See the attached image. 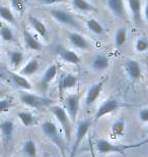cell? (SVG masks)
Masks as SVG:
<instances>
[{"instance_id": "6da1fadb", "label": "cell", "mask_w": 148, "mask_h": 157, "mask_svg": "<svg viewBox=\"0 0 148 157\" xmlns=\"http://www.w3.org/2000/svg\"><path fill=\"white\" fill-rule=\"evenodd\" d=\"M148 143V140L143 141L140 143L135 144H122V145H116L112 144L111 142L106 141V139H99L94 144L96 151L99 152V154H110V153H119V154H124L126 151L130 149H135L142 147L143 145Z\"/></svg>"}, {"instance_id": "7a4b0ae2", "label": "cell", "mask_w": 148, "mask_h": 157, "mask_svg": "<svg viewBox=\"0 0 148 157\" xmlns=\"http://www.w3.org/2000/svg\"><path fill=\"white\" fill-rule=\"evenodd\" d=\"M42 131L47 139H49L57 148L61 151L63 157H65V150H66V141L63 139L58 127L55 122L51 121H46L42 124Z\"/></svg>"}, {"instance_id": "3957f363", "label": "cell", "mask_w": 148, "mask_h": 157, "mask_svg": "<svg viewBox=\"0 0 148 157\" xmlns=\"http://www.w3.org/2000/svg\"><path fill=\"white\" fill-rule=\"evenodd\" d=\"M49 109L52 112V114L55 117V118L59 121V124L63 130V133H64L66 143H67V145H69L71 141V135H72V124H71L72 121L69 117L67 111H66V109L64 107H62L60 105H51Z\"/></svg>"}, {"instance_id": "277c9868", "label": "cell", "mask_w": 148, "mask_h": 157, "mask_svg": "<svg viewBox=\"0 0 148 157\" xmlns=\"http://www.w3.org/2000/svg\"><path fill=\"white\" fill-rule=\"evenodd\" d=\"M20 100L23 104L34 109H45L47 107L49 108L54 103L52 99L39 96L37 94L29 93L27 91H23L20 94Z\"/></svg>"}, {"instance_id": "5b68a950", "label": "cell", "mask_w": 148, "mask_h": 157, "mask_svg": "<svg viewBox=\"0 0 148 157\" xmlns=\"http://www.w3.org/2000/svg\"><path fill=\"white\" fill-rule=\"evenodd\" d=\"M91 125V121L88 119H84V121H81L77 125V130H76V136H75V141L72 145L71 148V152H70V157H75L77 153V150L79 149L80 143L82 142L83 138L86 136L87 133H88L89 128Z\"/></svg>"}, {"instance_id": "8992f818", "label": "cell", "mask_w": 148, "mask_h": 157, "mask_svg": "<svg viewBox=\"0 0 148 157\" xmlns=\"http://www.w3.org/2000/svg\"><path fill=\"white\" fill-rule=\"evenodd\" d=\"M80 100L81 95L78 93L71 94L65 99V109L72 121H75L77 118L78 111H79L80 107Z\"/></svg>"}, {"instance_id": "52a82bcc", "label": "cell", "mask_w": 148, "mask_h": 157, "mask_svg": "<svg viewBox=\"0 0 148 157\" xmlns=\"http://www.w3.org/2000/svg\"><path fill=\"white\" fill-rule=\"evenodd\" d=\"M119 107H120V103L117 99L110 98L108 100H106V101L103 102L102 105L96 109V114H94V121H99V118L106 117V115H108V114L113 113L114 111L118 110Z\"/></svg>"}, {"instance_id": "ba28073f", "label": "cell", "mask_w": 148, "mask_h": 157, "mask_svg": "<svg viewBox=\"0 0 148 157\" xmlns=\"http://www.w3.org/2000/svg\"><path fill=\"white\" fill-rule=\"evenodd\" d=\"M49 14L60 24L66 25V26H71V27H77V23L75 21V18L68 11L64 10V9H59V8L50 9Z\"/></svg>"}, {"instance_id": "9c48e42d", "label": "cell", "mask_w": 148, "mask_h": 157, "mask_svg": "<svg viewBox=\"0 0 148 157\" xmlns=\"http://www.w3.org/2000/svg\"><path fill=\"white\" fill-rule=\"evenodd\" d=\"M14 122L11 119H3L0 121V135L5 146L10 144L14 135Z\"/></svg>"}, {"instance_id": "30bf717a", "label": "cell", "mask_w": 148, "mask_h": 157, "mask_svg": "<svg viewBox=\"0 0 148 157\" xmlns=\"http://www.w3.org/2000/svg\"><path fill=\"white\" fill-rule=\"evenodd\" d=\"M69 41L71 45L74 46L75 48H78L80 50H89L91 48V44L83 35L77 32H70L69 33Z\"/></svg>"}, {"instance_id": "8fae6325", "label": "cell", "mask_w": 148, "mask_h": 157, "mask_svg": "<svg viewBox=\"0 0 148 157\" xmlns=\"http://www.w3.org/2000/svg\"><path fill=\"white\" fill-rule=\"evenodd\" d=\"M103 88V82H97V83H94L90 86L85 96V105L86 106H90L91 104H93L94 102L99 99V95L102 94Z\"/></svg>"}, {"instance_id": "7c38bea8", "label": "cell", "mask_w": 148, "mask_h": 157, "mask_svg": "<svg viewBox=\"0 0 148 157\" xmlns=\"http://www.w3.org/2000/svg\"><path fill=\"white\" fill-rule=\"evenodd\" d=\"M125 70L128 77L132 81L139 80L142 76V68H141V65L137 60H133V59L128 60L125 64Z\"/></svg>"}, {"instance_id": "4fadbf2b", "label": "cell", "mask_w": 148, "mask_h": 157, "mask_svg": "<svg viewBox=\"0 0 148 157\" xmlns=\"http://www.w3.org/2000/svg\"><path fill=\"white\" fill-rule=\"evenodd\" d=\"M78 78L75 75L72 74H64L61 76L59 81V90L60 93H63L64 91L72 89L77 85Z\"/></svg>"}, {"instance_id": "5bb4252c", "label": "cell", "mask_w": 148, "mask_h": 157, "mask_svg": "<svg viewBox=\"0 0 148 157\" xmlns=\"http://www.w3.org/2000/svg\"><path fill=\"white\" fill-rule=\"evenodd\" d=\"M108 2V7L112 13L120 18L126 17V11L123 0H106Z\"/></svg>"}, {"instance_id": "9a60e30c", "label": "cell", "mask_w": 148, "mask_h": 157, "mask_svg": "<svg viewBox=\"0 0 148 157\" xmlns=\"http://www.w3.org/2000/svg\"><path fill=\"white\" fill-rule=\"evenodd\" d=\"M10 78L13 84L20 89L23 90V91H30L31 90V84L30 83V81L27 80V77L21 76L20 74L17 73H10Z\"/></svg>"}, {"instance_id": "2e32d148", "label": "cell", "mask_w": 148, "mask_h": 157, "mask_svg": "<svg viewBox=\"0 0 148 157\" xmlns=\"http://www.w3.org/2000/svg\"><path fill=\"white\" fill-rule=\"evenodd\" d=\"M23 42H24V45L27 46V48L34 50V51H39V50L42 49L41 43L34 38V35L29 30L23 31Z\"/></svg>"}, {"instance_id": "e0dca14e", "label": "cell", "mask_w": 148, "mask_h": 157, "mask_svg": "<svg viewBox=\"0 0 148 157\" xmlns=\"http://www.w3.org/2000/svg\"><path fill=\"white\" fill-rule=\"evenodd\" d=\"M59 56L63 61L70 64H78L80 63V57L76 52L70 49H63L59 52Z\"/></svg>"}, {"instance_id": "ac0fdd59", "label": "cell", "mask_w": 148, "mask_h": 157, "mask_svg": "<svg viewBox=\"0 0 148 157\" xmlns=\"http://www.w3.org/2000/svg\"><path fill=\"white\" fill-rule=\"evenodd\" d=\"M40 68V62L37 58H31V60H29L27 62V64L21 68L20 71V73L21 76L24 77H29L31 76V75L36 74Z\"/></svg>"}, {"instance_id": "d6986e66", "label": "cell", "mask_w": 148, "mask_h": 157, "mask_svg": "<svg viewBox=\"0 0 148 157\" xmlns=\"http://www.w3.org/2000/svg\"><path fill=\"white\" fill-rule=\"evenodd\" d=\"M72 6L80 12H93L97 10L96 6L87 0H72Z\"/></svg>"}, {"instance_id": "ffe728a7", "label": "cell", "mask_w": 148, "mask_h": 157, "mask_svg": "<svg viewBox=\"0 0 148 157\" xmlns=\"http://www.w3.org/2000/svg\"><path fill=\"white\" fill-rule=\"evenodd\" d=\"M128 4L132 11L135 23H140L141 14H142V2L141 0H128Z\"/></svg>"}, {"instance_id": "44dd1931", "label": "cell", "mask_w": 148, "mask_h": 157, "mask_svg": "<svg viewBox=\"0 0 148 157\" xmlns=\"http://www.w3.org/2000/svg\"><path fill=\"white\" fill-rule=\"evenodd\" d=\"M57 74H58V67H57V64L53 63V64L50 65V67H47V70L45 71V73H44L43 78H42L43 86L47 87L52 81H54V78L57 77Z\"/></svg>"}, {"instance_id": "7402d4cb", "label": "cell", "mask_w": 148, "mask_h": 157, "mask_svg": "<svg viewBox=\"0 0 148 157\" xmlns=\"http://www.w3.org/2000/svg\"><path fill=\"white\" fill-rule=\"evenodd\" d=\"M109 58L103 54H97L92 60V67L96 71H103L109 67Z\"/></svg>"}, {"instance_id": "603a6c76", "label": "cell", "mask_w": 148, "mask_h": 157, "mask_svg": "<svg viewBox=\"0 0 148 157\" xmlns=\"http://www.w3.org/2000/svg\"><path fill=\"white\" fill-rule=\"evenodd\" d=\"M29 21H30L31 26L33 27V29L36 31V32L39 34L40 36L46 37L48 30H47L46 25L44 24L42 21L39 20V18L36 17H29Z\"/></svg>"}, {"instance_id": "cb8c5ba5", "label": "cell", "mask_w": 148, "mask_h": 157, "mask_svg": "<svg viewBox=\"0 0 148 157\" xmlns=\"http://www.w3.org/2000/svg\"><path fill=\"white\" fill-rule=\"evenodd\" d=\"M23 153L27 157H37L38 148L34 140H27L23 144Z\"/></svg>"}, {"instance_id": "d4e9b609", "label": "cell", "mask_w": 148, "mask_h": 157, "mask_svg": "<svg viewBox=\"0 0 148 157\" xmlns=\"http://www.w3.org/2000/svg\"><path fill=\"white\" fill-rule=\"evenodd\" d=\"M126 131V122L123 118L118 119L117 121H115L114 124H112L111 128V135L114 136L115 138H119L124 136Z\"/></svg>"}, {"instance_id": "484cf974", "label": "cell", "mask_w": 148, "mask_h": 157, "mask_svg": "<svg viewBox=\"0 0 148 157\" xmlns=\"http://www.w3.org/2000/svg\"><path fill=\"white\" fill-rule=\"evenodd\" d=\"M17 117L20 121V122L23 124L24 127H31V125L36 124V117L30 111H20L17 113Z\"/></svg>"}, {"instance_id": "4316f807", "label": "cell", "mask_w": 148, "mask_h": 157, "mask_svg": "<svg viewBox=\"0 0 148 157\" xmlns=\"http://www.w3.org/2000/svg\"><path fill=\"white\" fill-rule=\"evenodd\" d=\"M128 32L125 27H120L115 34V44L117 47H122L127 42Z\"/></svg>"}, {"instance_id": "83f0119b", "label": "cell", "mask_w": 148, "mask_h": 157, "mask_svg": "<svg viewBox=\"0 0 148 157\" xmlns=\"http://www.w3.org/2000/svg\"><path fill=\"white\" fill-rule=\"evenodd\" d=\"M86 26L88 28V30H90L96 35H103L105 33V28L96 18H90V20L87 21Z\"/></svg>"}, {"instance_id": "f1b7e54d", "label": "cell", "mask_w": 148, "mask_h": 157, "mask_svg": "<svg viewBox=\"0 0 148 157\" xmlns=\"http://www.w3.org/2000/svg\"><path fill=\"white\" fill-rule=\"evenodd\" d=\"M23 53L18 50H13L9 53V61L13 68H17L23 61Z\"/></svg>"}, {"instance_id": "f546056e", "label": "cell", "mask_w": 148, "mask_h": 157, "mask_svg": "<svg viewBox=\"0 0 148 157\" xmlns=\"http://www.w3.org/2000/svg\"><path fill=\"white\" fill-rule=\"evenodd\" d=\"M0 17L10 25L15 24V17L13 12L7 6H0Z\"/></svg>"}, {"instance_id": "4dcf8cb0", "label": "cell", "mask_w": 148, "mask_h": 157, "mask_svg": "<svg viewBox=\"0 0 148 157\" xmlns=\"http://www.w3.org/2000/svg\"><path fill=\"white\" fill-rule=\"evenodd\" d=\"M0 37L5 42H11L14 40V34L8 26H2L0 28Z\"/></svg>"}, {"instance_id": "1f68e13d", "label": "cell", "mask_w": 148, "mask_h": 157, "mask_svg": "<svg viewBox=\"0 0 148 157\" xmlns=\"http://www.w3.org/2000/svg\"><path fill=\"white\" fill-rule=\"evenodd\" d=\"M13 105V99L11 97H4L0 99V114L3 112H6L8 109H10Z\"/></svg>"}, {"instance_id": "d6a6232c", "label": "cell", "mask_w": 148, "mask_h": 157, "mask_svg": "<svg viewBox=\"0 0 148 157\" xmlns=\"http://www.w3.org/2000/svg\"><path fill=\"white\" fill-rule=\"evenodd\" d=\"M11 6L17 13L23 14L26 10V4H24L23 0H10Z\"/></svg>"}, {"instance_id": "836d02e7", "label": "cell", "mask_w": 148, "mask_h": 157, "mask_svg": "<svg viewBox=\"0 0 148 157\" xmlns=\"http://www.w3.org/2000/svg\"><path fill=\"white\" fill-rule=\"evenodd\" d=\"M135 48L138 52H145L148 50V40L145 38H139L135 43Z\"/></svg>"}, {"instance_id": "e575fe53", "label": "cell", "mask_w": 148, "mask_h": 157, "mask_svg": "<svg viewBox=\"0 0 148 157\" xmlns=\"http://www.w3.org/2000/svg\"><path fill=\"white\" fill-rule=\"evenodd\" d=\"M139 119L143 122H148V107L142 108L139 111Z\"/></svg>"}, {"instance_id": "d590c367", "label": "cell", "mask_w": 148, "mask_h": 157, "mask_svg": "<svg viewBox=\"0 0 148 157\" xmlns=\"http://www.w3.org/2000/svg\"><path fill=\"white\" fill-rule=\"evenodd\" d=\"M38 1L43 5H53V4H56V3L64 2L66 0H38Z\"/></svg>"}, {"instance_id": "8d00e7d4", "label": "cell", "mask_w": 148, "mask_h": 157, "mask_svg": "<svg viewBox=\"0 0 148 157\" xmlns=\"http://www.w3.org/2000/svg\"><path fill=\"white\" fill-rule=\"evenodd\" d=\"M88 143H89V150H90V157H97L96 154V148H94V144L92 142L90 135L88 136Z\"/></svg>"}, {"instance_id": "74e56055", "label": "cell", "mask_w": 148, "mask_h": 157, "mask_svg": "<svg viewBox=\"0 0 148 157\" xmlns=\"http://www.w3.org/2000/svg\"><path fill=\"white\" fill-rule=\"evenodd\" d=\"M144 17H145L146 21H148V1L146 2V4H145V9H144Z\"/></svg>"}, {"instance_id": "f35d334b", "label": "cell", "mask_w": 148, "mask_h": 157, "mask_svg": "<svg viewBox=\"0 0 148 157\" xmlns=\"http://www.w3.org/2000/svg\"><path fill=\"white\" fill-rule=\"evenodd\" d=\"M1 95H2V94H1V93H0V97H1Z\"/></svg>"}, {"instance_id": "ab89813d", "label": "cell", "mask_w": 148, "mask_h": 157, "mask_svg": "<svg viewBox=\"0 0 148 157\" xmlns=\"http://www.w3.org/2000/svg\"><path fill=\"white\" fill-rule=\"evenodd\" d=\"M147 133H148V127H147Z\"/></svg>"}, {"instance_id": "60d3db41", "label": "cell", "mask_w": 148, "mask_h": 157, "mask_svg": "<svg viewBox=\"0 0 148 157\" xmlns=\"http://www.w3.org/2000/svg\"><path fill=\"white\" fill-rule=\"evenodd\" d=\"M12 157H15V156H12Z\"/></svg>"}]
</instances>
